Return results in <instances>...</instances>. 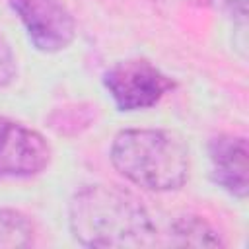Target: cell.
<instances>
[{
  "instance_id": "cell-1",
  "label": "cell",
  "mask_w": 249,
  "mask_h": 249,
  "mask_svg": "<svg viewBox=\"0 0 249 249\" xmlns=\"http://www.w3.org/2000/svg\"><path fill=\"white\" fill-rule=\"evenodd\" d=\"M70 230L88 247H140L154 235L142 202L115 185H89L70 200Z\"/></svg>"
},
{
  "instance_id": "cell-2",
  "label": "cell",
  "mask_w": 249,
  "mask_h": 249,
  "mask_svg": "<svg viewBox=\"0 0 249 249\" xmlns=\"http://www.w3.org/2000/svg\"><path fill=\"white\" fill-rule=\"evenodd\" d=\"M111 161L130 183L148 191H173L189 179L191 158L185 140L161 128H130L115 136Z\"/></svg>"
},
{
  "instance_id": "cell-3",
  "label": "cell",
  "mask_w": 249,
  "mask_h": 249,
  "mask_svg": "<svg viewBox=\"0 0 249 249\" xmlns=\"http://www.w3.org/2000/svg\"><path fill=\"white\" fill-rule=\"evenodd\" d=\"M103 82L121 111L152 107L173 88L161 70L140 58L117 62L105 72Z\"/></svg>"
},
{
  "instance_id": "cell-4",
  "label": "cell",
  "mask_w": 249,
  "mask_h": 249,
  "mask_svg": "<svg viewBox=\"0 0 249 249\" xmlns=\"http://www.w3.org/2000/svg\"><path fill=\"white\" fill-rule=\"evenodd\" d=\"M10 4L39 51L56 53L72 43L76 23L62 0H10Z\"/></svg>"
},
{
  "instance_id": "cell-5",
  "label": "cell",
  "mask_w": 249,
  "mask_h": 249,
  "mask_svg": "<svg viewBox=\"0 0 249 249\" xmlns=\"http://www.w3.org/2000/svg\"><path fill=\"white\" fill-rule=\"evenodd\" d=\"M51 161V146L33 128L0 117V177H31Z\"/></svg>"
},
{
  "instance_id": "cell-6",
  "label": "cell",
  "mask_w": 249,
  "mask_h": 249,
  "mask_svg": "<svg viewBox=\"0 0 249 249\" xmlns=\"http://www.w3.org/2000/svg\"><path fill=\"white\" fill-rule=\"evenodd\" d=\"M210 163L214 181L237 198H245L249 191V146L243 136L220 134L210 146Z\"/></svg>"
},
{
  "instance_id": "cell-7",
  "label": "cell",
  "mask_w": 249,
  "mask_h": 249,
  "mask_svg": "<svg viewBox=\"0 0 249 249\" xmlns=\"http://www.w3.org/2000/svg\"><path fill=\"white\" fill-rule=\"evenodd\" d=\"M33 243V226L21 212L0 210V247H29Z\"/></svg>"
},
{
  "instance_id": "cell-8",
  "label": "cell",
  "mask_w": 249,
  "mask_h": 249,
  "mask_svg": "<svg viewBox=\"0 0 249 249\" xmlns=\"http://www.w3.org/2000/svg\"><path fill=\"white\" fill-rule=\"evenodd\" d=\"M173 245H222L216 231L198 218H181L173 224Z\"/></svg>"
},
{
  "instance_id": "cell-9",
  "label": "cell",
  "mask_w": 249,
  "mask_h": 249,
  "mask_svg": "<svg viewBox=\"0 0 249 249\" xmlns=\"http://www.w3.org/2000/svg\"><path fill=\"white\" fill-rule=\"evenodd\" d=\"M16 76V58L6 43V39L0 35V88L8 86Z\"/></svg>"
}]
</instances>
